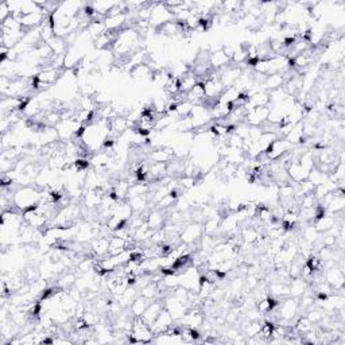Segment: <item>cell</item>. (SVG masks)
I'll return each mask as SVG.
<instances>
[{
    "label": "cell",
    "mask_w": 345,
    "mask_h": 345,
    "mask_svg": "<svg viewBox=\"0 0 345 345\" xmlns=\"http://www.w3.org/2000/svg\"><path fill=\"white\" fill-rule=\"evenodd\" d=\"M154 338V333L151 330L150 325L142 317H134L132 321V330L129 334V342H138V344H147Z\"/></svg>",
    "instance_id": "obj_2"
},
{
    "label": "cell",
    "mask_w": 345,
    "mask_h": 345,
    "mask_svg": "<svg viewBox=\"0 0 345 345\" xmlns=\"http://www.w3.org/2000/svg\"><path fill=\"white\" fill-rule=\"evenodd\" d=\"M259 231L254 227H246V228L242 229V237L244 243H248V244H254L256 240L259 239Z\"/></svg>",
    "instance_id": "obj_17"
},
{
    "label": "cell",
    "mask_w": 345,
    "mask_h": 345,
    "mask_svg": "<svg viewBox=\"0 0 345 345\" xmlns=\"http://www.w3.org/2000/svg\"><path fill=\"white\" fill-rule=\"evenodd\" d=\"M42 199V192L31 186H21L14 194V205L22 212L27 211L29 208L38 205Z\"/></svg>",
    "instance_id": "obj_1"
},
{
    "label": "cell",
    "mask_w": 345,
    "mask_h": 345,
    "mask_svg": "<svg viewBox=\"0 0 345 345\" xmlns=\"http://www.w3.org/2000/svg\"><path fill=\"white\" fill-rule=\"evenodd\" d=\"M325 279L329 285L332 286V289H341L344 285V272L338 267L329 268L328 271L325 272Z\"/></svg>",
    "instance_id": "obj_7"
},
{
    "label": "cell",
    "mask_w": 345,
    "mask_h": 345,
    "mask_svg": "<svg viewBox=\"0 0 345 345\" xmlns=\"http://www.w3.org/2000/svg\"><path fill=\"white\" fill-rule=\"evenodd\" d=\"M294 326H295V329H297V332L299 334H305V333L310 332V330L314 329L313 328V323L307 319V317H298L295 323H294Z\"/></svg>",
    "instance_id": "obj_16"
},
{
    "label": "cell",
    "mask_w": 345,
    "mask_h": 345,
    "mask_svg": "<svg viewBox=\"0 0 345 345\" xmlns=\"http://www.w3.org/2000/svg\"><path fill=\"white\" fill-rule=\"evenodd\" d=\"M108 248H109V237L97 236L95 240H92L91 250L96 256H100V258L107 256Z\"/></svg>",
    "instance_id": "obj_10"
},
{
    "label": "cell",
    "mask_w": 345,
    "mask_h": 345,
    "mask_svg": "<svg viewBox=\"0 0 345 345\" xmlns=\"http://www.w3.org/2000/svg\"><path fill=\"white\" fill-rule=\"evenodd\" d=\"M298 309H299V305H298V302L295 301V298L293 297L279 302V305H278V313H279L280 317L279 319L291 322L294 319V317L297 315Z\"/></svg>",
    "instance_id": "obj_3"
},
{
    "label": "cell",
    "mask_w": 345,
    "mask_h": 345,
    "mask_svg": "<svg viewBox=\"0 0 345 345\" xmlns=\"http://www.w3.org/2000/svg\"><path fill=\"white\" fill-rule=\"evenodd\" d=\"M307 282L305 279H302L301 276H298V278H293V280H291V283H290L289 286V291H290V295L293 298H298L301 297L302 294L306 291V285Z\"/></svg>",
    "instance_id": "obj_14"
},
{
    "label": "cell",
    "mask_w": 345,
    "mask_h": 345,
    "mask_svg": "<svg viewBox=\"0 0 345 345\" xmlns=\"http://www.w3.org/2000/svg\"><path fill=\"white\" fill-rule=\"evenodd\" d=\"M163 309H164L163 299L158 298V299L151 301V303L147 306V309L144 310V313H143L140 317H142V318L144 319L148 325H150V328H151V325H152L154 321L158 318V315L160 314V311L163 310Z\"/></svg>",
    "instance_id": "obj_5"
},
{
    "label": "cell",
    "mask_w": 345,
    "mask_h": 345,
    "mask_svg": "<svg viewBox=\"0 0 345 345\" xmlns=\"http://www.w3.org/2000/svg\"><path fill=\"white\" fill-rule=\"evenodd\" d=\"M152 301H154V299H152ZM150 303L151 299L143 297V295H138V297L135 298V301L131 303V306H129V309H131V314L134 315V317H140Z\"/></svg>",
    "instance_id": "obj_13"
},
{
    "label": "cell",
    "mask_w": 345,
    "mask_h": 345,
    "mask_svg": "<svg viewBox=\"0 0 345 345\" xmlns=\"http://www.w3.org/2000/svg\"><path fill=\"white\" fill-rule=\"evenodd\" d=\"M333 227H336V217H334V215H328L326 213L321 219L314 221V228L318 233L329 232Z\"/></svg>",
    "instance_id": "obj_12"
},
{
    "label": "cell",
    "mask_w": 345,
    "mask_h": 345,
    "mask_svg": "<svg viewBox=\"0 0 345 345\" xmlns=\"http://www.w3.org/2000/svg\"><path fill=\"white\" fill-rule=\"evenodd\" d=\"M220 228V221L217 220L216 217L213 219H209V220L205 221L204 224V235H209V236H213L216 233V231Z\"/></svg>",
    "instance_id": "obj_18"
},
{
    "label": "cell",
    "mask_w": 345,
    "mask_h": 345,
    "mask_svg": "<svg viewBox=\"0 0 345 345\" xmlns=\"http://www.w3.org/2000/svg\"><path fill=\"white\" fill-rule=\"evenodd\" d=\"M172 323H174L172 315L168 313L167 309H163V310L160 311V314L158 315V318L151 325V330L154 333V336H156V334L163 333L168 326H171Z\"/></svg>",
    "instance_id": "obj_6"
},
{
    "label": "cell",
    "mask_w": 345,
    "mask_h": 345,
    "mask_svg": "<svg viewBox=\"0 0 345 345\" xmlns=\"http://www.w3.org/2000/svg\"><path fill=\"white\" fill-rule=\"evenodd\" d=\"M174 158V150L168 147H159L150 152L151 163H168Z\"/></svg>",
    "instance_id": "obj_8"
},
{
    "label": "cell",
    "mask_w": 345,
    "mask_h": 345,
    "mask_svg": "<svg viewBox=\"0 0 345 345\" xmlns=\"http://www.w3.org/2000/svg\"><path fill=\"white\" fill-rule=\"evenodd\" d=\"M209 62H211L212 69L220 70L223 69V68H225V66H228V65L232 62V60H231L229 57H227V54H225V53L223 52V49H221V50H216V52L211 53V56H209Z\"/></svg>",
    "instance_id": "obj_9"
},
{
    "label": "cell",
    "mask_w": 345,
    "mask_h": 345,
    "mask_svg": "<svg viewBox=\"0 0 345 345\" xmlns=\"http://www.w3.org/2000/svg\"><path fill=\"white\" fill-rule=\"evenodd\" d=\"M131 76L138 81H147V80H152L154 72L150 69V66L147 64H140L136 65L134 69L131 70Z\"/></svg>",
    "instance_id": "obj_11"
},
{
    "label": "cell",
    "mask_w": 345,
    "mask_h": 345,
    "mask_svg": "<svg viewBox=\"0 0 345 345\" xmlns=\"http://www.w3.org/2000/svg\"><path fill=\"white\" fill-rule=\"evenodd\" d=\"M163 220L164 217L162 215V211L160 209H155L154 212H150L148 219H147V224H148L150 228L154 229V231H158V229H160L162 224H163Z\"/></svg>",
    "instance_id": "obj_15"
},
{
    "label": "cell",
    "mask_w": 345,
    "mask_h": 345,
    "mask_svg": "<svg viewBox=\"0 0 345 345\" xmlns=\"http://www.w3.org/2000/svg\"><path fill=\"white\" fill-rule=\"evenodd\" d=\"M307 319L310 321L311 323H315V322H321L323 318V313L319 309H317V310H313V311H309V314L306 315Z\"/></svg>",
    "instance_id": "obj_19"
},
{
    "label": "cell",
    "mask_w": 345,
    "mask_h": 345,
    "mask_svg": "<svg viewBox=\"0 0 345 345\" xmlns=\"http://www.w3.org/2000/svg\"><path fill=\"white\" fill-rule=\"evenodd\" d=\"M204 235V225L200 223H193V224L184 227L180 233L182 243L186 244H194V242H199L201 236Z\"/></svg>",
    "instance_id": "obj_4"
}]
</instances>
